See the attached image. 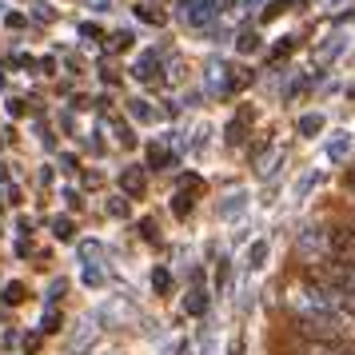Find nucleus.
Wrapping results in <instances>:
<instances>
[{"label":"nucleus","instance_id":"1","mask_svg":"<svg viewBox=\"0 0 355 355\" xmlns=\"http://www.w3.org/2000/svg\"><path fill=\"white\" fill-rule=\"evenodd\" d=\"M220 4L224 0H180V17L188 20L192 28H208L211 20L220 17Z\"/></svg>","mask_w":355,"mask_h":355},{"label":"nucleus","instance_id":"2","mask_svg":"<svg viewBox=\"0 0 355 355\" xmlns=\"http://www.w3.org/2000/svg\"><path fill=\"white\" fill-rule=\"evenodd\" d=\"M331 256L355 268V236L347 227H331Z\"/></svg>","mask_w":355,"mask_h":355},{"label":"nucleus","instance_id":"3","mask_svg":"<svg viewBox=\"0 0 355 355\" xmlns=\"http://www.w3.org/2000/svg\"><path fill=\"white\" fill-rule=\"evenodd\" d=\"M176 164H180L176 152H168V148H160V144L148 148V168H156V172H172Z\"/></svg>","mask_w":355,"mask_h":355},{"label":"nucleus","instance_id":"4","mask_svg":"<svg viewBox=\"0 0 355 355\" xmlns=\"http://www.w3.org/2000/svg\"><path fill=\"white\" fill-rule=\"evenodd\" d=\"M132 76H136V80H156V76H160V56H156V52H144V56L132 64Z\"/></svg>","mask_w":355,"mask_h":355},{"label":"nucleus","instance_id":"5","mask_svg":"<svg viewBox=\"0 0 355 355\" xmlns=\"http://www.w3.org/2000/svg\"><path fill=\"white\" fill-rule=\"evenodd\" d=\"M120 188H124V196H144V172H140V164H132V168L120 172Z\"/></svg>","mask_w":355,"mask_h":355},{"label":"nucleus","instance_id":"6","mask_svg":"<svg viewBox=\"0 0 355 355\" xmlns=\"http://www.w3.org/2000/svg\"><path fill=\"white\" fill-rule=\"evenodd\" d=\"M184 307H188L192 315H204V311H208V284H200V279H196L192 291H188V300H184Z\"/></svg>","mask_w":355,"mask_h":355},{"label":"nucleus","instance_id":"7","mask_svg":"<svg viewBox=\"0 0 355 355\" xmlns=\"http://www.w3.org/2000/svg\"><path fill=\"white\" fill-rule=\"evenodd\" d=\"M248 124H252V112H248V108H243L240 116H236V120H232V124H227V144H243V140H248Z\"/></svg>","mask_w":355,"mask_h":355},{"label":"nucleus","instance_id":"8","mask_svg":"<svg viewBox=\"0 0 355 355\" xmlns=\"http://www.w3.org/2000/svg\"><path fill=\"white\" fill-rule=\"evenodd\" d=\"M304 355H355V343H304Z\"/></svg>","mask_w":355,"mask_h":355},{"label":"nucleus","instance_id":"9","mask_svg":"<svg viewBox=\"0 0 355 355\" xmlns=\"http://www.w3.org/2000/svg\"><path fill=\"white\" fill-rule=\"evenodd\" d=\"M347 148H352V132H336V140L327 144V156H331V160H343Z\"/></svg>","mask_w":355,"mask_h":355},{"label":"nucleus","instance_id":"10","mask_svg":"<svg viewBox=\"0 0 355 355\" xmlns=\"http://www.w3.org/2000/svg\"><path fill=\"white\" fill-rule=\"evenodd\" d=\"M128 112L136 116L140 124H152V120H156V112H152V104H148V100H128Z\"/></svg>","mask_w":355,"mask_h":355},{"label":"nucleus","instance_id":"11","mask_svg":"<svg viewBox=\"0 0 355 355\" xmlns=\"http://www.w3.org/2000/svg\"><path fill=\"white\" fill-rule=\"evenodd\" d=\"M132 12H136V20H144V24H156V28H160V24H164V12H156L152 4H136Z\"/></svg>","mask_w":355,"mask_h":355},{"label":"nucleus","instance_id":"12","mask_svg":"<svg viewBox=\"0 0 355 355\" xmlns=\"http://www.w3.org/2000/svg\"><path fill=\"white\" fill-rule=\"evenodd\" d=\"M320 128H323V116H320V112H307V116H300V136H315Z\"/></svg>","mask_w":355,"mask_h":355},{"label":"nucleus","instance_id":"13","mask_svg":"<svg viewBox=\"0 0 355 355\" xmlns=\"http://www.w3.org/2000/svg\"><path fill=\"white\" fill-rule=\"evenodd\" d=\"M263 259H268V240H256L248 252V268H263Z\"/></svg>","mask_w":355,"mask_h":355},{"label":"nucleus","instance_id":"14","mask_svg":"<svg viewBox=\"0 0 355 355\" xmlns=\"http://www.w3.org/2000/svg\"><path fill=\"white\" fill-rule=\"evenodd\" d=\"M331 40H336V44H323L320 49V60H336L339 52L347 49V36H331Z\"/></svg>","mask_w":355,"mask_h":355},{"label":"nucleus","instance_id":"15","mask_svg":"<svg viewBox=\"0 0 355 355\" xmlns=\"http://www.w3.org/2000/svg\"><path fill=\"white\" fill-rule=\"evenodd\" d=\"M243 204H248V192H236V196H227V204H224V216L232 220V216H240Z\"/></svg>","mask_w":355,"mask_h":355},{"label":"nucleus","instance_id":"16","mask_svg":"<svg viewBox=\"0 0 355 355\" xmlns=\"http://www.w3.org/2000/svg\"><path fill=\"white\" fill-rule=\"evenodd\" d=\"M168 284H172L168 268H156V272H152V288H156V295H168Z\"/></svg>","mask_w":355,"mask_h":355},{"label":"nucleus","instance_id":"17","mask_svg":"<svg viewBox=\"0 0 355 355\" xmlns=\"http://www.w3.org/2000/svg\"><path fill=\"white\" fill-rule=\"evenodd\" d=\"M259 49V36L256 33H243L240 36V52H256Z\"/></svg>","mask_w":355,"mask_h":355},{"label":"nucleus","instance_id":"18","mask_svg":"<svg viewBox=\"0 0 355 355\" xmlns=\"http://www.w3.org/2000/svg\"><path fill=\"white\" fill-rule=\"evenodd\" d=\"M288 4H291V0H275V4H268V8H263V20H275L284 8H288Z\"/></svg>","mask_w":355,"mask_h":355},{"label":"nucleus","instance_id":"19","mask_svg":"<svg viewBox=\"0 0 355 355\" xmlns=\"http://www.w3.org/2000/svg\"><path fill=\"white\" fill-rule=\"evenodd\" d=\"M52 227H56V236H60V240H72V220H64V216H60Z\"/></svg>","mask_w":355,"mask_h":355},{"label":"nucleus","instance_id":"20","mask_svg":"<svg viewBox=\"0 0 355 355\" xmlns=\"http://www.w3.org/2000/svg\"><path fill=\"white\" fill-rule=\"evenodd\" d=\"M311 188H315V172H307V176L300 180V184H295V196H307Z\"/></svg>","mask_w":355,"mask_h":355},{"label":"nucleus","instance_id":"21","mask_svg":"<svg viewBox=\"0 0 355 355\" xmlns=\"http://www.w3.org/2000/svg\"><path fill=\"white\" fill-rule=\"evenodd\" d=\"M291 49H295V36H288V40H284V44H279V49L272 52V60H284V56H288Z\"/></svg>","mask_w":355,"mask_h":355},{"label":"nucleus","instance_id":"22","mask_svg":"<svg viewBox=\"0 0 355 355\" xmlns=\"http://www.w3.org/2000/svg\"><path fill=\"white\" fill-rule=\"evenodd\" d=\"M108 211H112V216H128V204H124V196H112Z\"/></svg>","mask_w":355,"mask_h":355},{"label":"nucleus","instance_id":"23","mask_svg":"<svg viewBox=\"0 0 355 355\" xmlns=\"http://www.w3.org/2000/svg\"><path fill=\"white\" fill-rule=\"evenodd\" d=\"M172 200H176V216H188V208H192V204H188V196L180 192V196H172Z\"/></svg>","mask_w":355,"mask_h":355},{"label":"nucleus","instance_id":"24","mask_svg":"<svg viewBox=\"0 0 355 355\" xmlns=\"http://www.w3.org/2000/svg\"><path fill=\"white\" fill-rule=\"evenodd\" d=\"M128 44H132V36H128V33H116V36H112V49H116V52L128 49Z\"/></svg>","mask_w":355,"mask_h":355},{"label":"nucleus","instance_id":"25","mask_svg":"<svg viewBox=\"0 0 355 355\" xmlns=\"http://www.w3.org/2000/svg\"><path fill=\"white\" fill-rule=\"evenodd\" d=\"M20 295H24V288H20V284H12V288L4 291V300H8V304H17Z\"/></svg>","mask_w":355,"mask_h":355},{"label":"nucleus","instance_id":"26","mask_svg":"<svg viewBox=\"0 0 355 355\" xmlns=\"http://www.w3.org/2000/svg\"><path fill=\"white\" fill-rule=\"evenodd\" d=\"M33 8H36V17H40V20H52V8H49V4H33Z\"/></svg>","mask_w":355,"mask_h":355},{"label":"nucleus","instance_id":"27","mask_svg":"<svg viewBox=\"0 0 355 355\" xmlns=\"http://www.w3.org/2000/svg\"><path fill=\"white\" fill-rule=\"evenodd\" d=\"M259 0H240V8H256Z\"/></svg>","mask_w":355,"mask_h":355},{"label":"nucleus","instance_id":"28","mask_svg":"<svg viewBox=\"0 0 355 355\" xmlns=\"http://www.w3.org/2000/svg\"><path fill=\"white\" fill-rule=\"evenodd\" d=\"M347 232H352V236H355V220H352V224H347Z\"/></svg>","mask_w":355,"mask_h":355}]
</instances>
